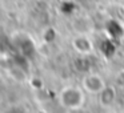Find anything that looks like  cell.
<instances>
[{"label":"cell","mask_w":124,"mask_h":113,"mask_svg":"<svg viewBox=\"0 0 124 113\" xmlns=\"http://www.w3.org/2000/svg\"><path fill=\"white\" fill-rule=\"evenodd\" d=\"M83 101H84L83 94L76 88H67L62 93V102L64 104V106L70 108V109L79 108L83 104Z\"/></svg>","instance_id":"cell-1"},{"label":"cell","mask_w":124,"mask_h":113,"mask_svg":"<svg viewBox=\"0 0 124 113\" xmlns=\"http://www.w3.org/2000/svg\"><path fill=\"white\" fill-rule=\"evenodd\" d=\"M84 88L87 89L88 92L91 93H101L104 91L105 85H104V81L100 76L97 75H89L84 78Z\"/></svg>","instance_id":"cell-2"}]
</instances>
